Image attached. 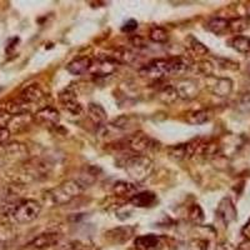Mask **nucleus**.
Segmentation results:
<instances>
[{
  "label": "nucleus",
  "instance_id": "nucleus-1",
  "mask_svg": "<svg viewBox=\"0 0 250 250\" xmlns=\"http://www.w3.org/2000/svg\"><path fill=\"white\" fill-rule=\"evenodd\" d=\"M84 190V188L79 184L78 180H66L57 188H53L49 190L46 195V200L53 205H65L69 204L71 200L80 195Z\"/></svg>",
  "mask_w": 250,
  "mask_h": 250
},
{
  "label": "nucleus",
  "instance_id": "nucleus-2",
  "mask_svg": "<svg viewBox=\"0 0 250 250\" xmlns=\"http://www.w3.org/2000/svg\"><path fill=\"white\" fill-rule=\"evenodd\" d=\"M124 169L135 182H144L154 170V162L148 155L133 154L124 162Z\"/></svg>",
  "mask_w": 250,
  "mask_h": 250
},
{
  "label": "nucleus",
  "instance_id": "nucleus-3",
  "mask_svg": "<svg viewBox=\"0 0 250 250\" xmlns=\"http://www.w3.org/2000/svg\"><path fill=\"white\" fill-rule=\"evenodd\" d=\"M122 145L123 148L130 151L131 154H140V155H146V153L159 149V143L143 131H137L128 135L122 142Z\"/></svg>",
  "mask_w": 250,
  "mask_h": 250
},
{
  "label": "nucleus",
  "instance_id": "nucleus-4",
  "mask_svg": "<svg viewBox=\"0 0 250 250\" xmlns=\"http://www.w3.org/2000/svg\"><path fill=\"white\" fill-rule=\"evenodd\" d=\"M40 211H42V205L37 200L26 199L18 203L10 216L18 224H29L39 218Z\"/></svg>",
  "mask_w": 250,
  "mask_h": 250
},
{
  "label": "nucleus",
  "instance_id": "nucleus-5",
  "mask_svg": "<svg viewBox=\"0 0 250 250\" xmlns=\"http://www.w3.org/2000/svg\"><path fill=\"white\" fill-rule=\"evenodd\" d=\"M23 170L30 179L44 180L51 173V164L43 158H31V159L25 160Z\"/></svg>",
  "mask_w": 250,
  "mask_h": 250
},
{
  "label": "nucleus",
  "instance_id": "nucleus-6",
  "mask_svg": "<svg viewBox=\"0 0 250 250\" xmlns=\"http://www.w3.org/2000/svg\"><path fill=\"white\" fill-rule=\"evenodd\" d=\"M140 75L148 79L162 80L171 77V66L169 59H155L150 62L148 65L140 69Z\"/></svg>",
  "mask_w": 250,
  "mask_h": 250
},
{
  "label": "nucleus",
  "instance_id": "nucleus-7",
  "mask_svg": "<svg viewBox=\"0 0 250 250\" xmlns=\"http://www.w3.org/2000/svg\"><path fill=\"white\" fill-rule=\"evenodd\" d=\"M62 242V234L57 231H48L38 235L29 243V248L33 250H45L48 248L57 247Z\"/></svg>",
  "mask_w": 250,
  "mask_h": 250
},
{
  "label": "nucleus",
  "instance_id": "nucleus-8",
  "mask_svg": "<svg viewBox=\"0 0 250 250\" xmlns=\"http://www.w3.org/2000/svg\"><path fill=\"white\" fill-rule=\"evenodd\" d=\"M174 86H175L178 97H179L180 99L190 100L194 99L195 97H198V94H199L198 83L193 79H182L176 83Z\"/></svg>",
  "mask_w": 250,
  "mask_h": 250
},
{
  "label": "nucleus",
  "instance_id": "nucleus-9",
  "mask_svg": "<svg viewBox=\"0 0 250 250\" xmlns=\"http://www.w3.org/2000/svg\"><path fill=\"white\" fill-rule=\"evenodd\" d=\"M59 100L62 106L64 108V110L68 111L71 115L78 117V115H80L83 113V105L78 102L77 95L71 90H69V89L68 90H64L60 94Z\"/></svg>",
  "mask_w": 250,
  "mask_h": 250
},
{
  "label": "nucleus",
  "instance_id": "nucleus-10",
  "mask_svg": "<svg viewBox=\"0 0 250 250\" xmlns=\"http://www.w3.org/2000/svg\"><path fill=\"white\" fill-rule=\"evenodd\" d=\"M34 120L49 126H58L60 123V114L54 106H45L35 113Z\"/></svg>",
  "mask_w": 250,
  "mask_h": 250
},
{
  "label": "nucleus",
  "instance_id": "nucleus-11",
  "mask_svg": "<svg viewBox=\"0 0 250 250\" xmlns=\"http://www.w3.org/2000/svg\"><path fill=\"white\" fill-rule=\"evenodd\" d=\"M216 215L225 225L235 220L236 209L230 198H224V199L220 200L218 208H216Z\"/></svg>",
  "mask_w": 250,
  "mask_h": 250
},
{
  "label": "nucleus",
  "instance_id": "nucleus-12",
  "mask_svg": "<svg viewBox=\"0 0 250 250\" xmlns=\"http://www.w3.org/2000/svg\"><path fill=\"white\" fill-rule=\"evenodd\" d=\"M134 231H135V229L130 225L114 228L111 230L106 231L105 238L106 240H109L113 244H124L125 242H128L129 239L134 235Z\"/></svg>",
  "mask_w": 250,
  "mask_h": 250
},
{
  "label": "nucleus",
  "instance_id": "nucleus-13",
  "mask_svg": "<svg viewBox=\"0 0 250 250\" xmlns=\"http://www.w3.org/2000/svg\"><path fill=\"white\" fill-rule=\"evenodd\" d=\"M33 122H34V117L30 113L13 115L9 119L6 128L9 129L10 133H21V131L26 130Z\"/></svg>",
  "mask_w": 250,
  "mask_h": 250
},
{
  "label": "nucleus",
  "instance_id": "nucleus-14",
  "mask_svg": "<svg viewBox=\"0 0 250 250\" xmlns=\"http://www.w3.org/2000/svg\"><path fill=\"white\" fill-rule=\"evenodd\" d=\"M135 248L137 250H159L163 248V238L154 234L138 236L135 239Z\"/></svg>",
  "mask_w": 250,
  "mask_h": 250
},
{
  "label": "nucleus",
  "instance_id": "nucleus-15",
  "mask_svg": "<svg viewBox=\"0 0 250 250\" xmlns=\"http://www.w3.org/2000/svg\"><path fill=\"white\" fill-rule=\"evenodd\" d=\"M117 62H114L110 58L108 59L98 60L97 62H93L90 66V73L93 75H98V77H105V75L113 74L117 68Z\"/></svg>",
  "mask_w": 250,
  "mask_h": 250
},
{
  "label": "nucleus",
  "instance_id": "nucleus-16",
  "mask_svg": "<svg viewBox=\"0 0 250 250\" xmlns=\"http://www.w3.org/2000/svg\"><path fill=\"white\" fill-rule=\"evenodd\" d=\"M44 98V91L42 90L39 85L37 84H31V85L26 86L25 89L21 90L19 95V99H21L23 102H25L26 104L31 105L34 103L40 102V100Z\"/></svg>",
  "mask_w": 250,
  "mask_h": 250
},
{
  "label": "nucleus",
  "instance_id": "nucleus-17",
  "mask_svg": "<svg viewBox=\"0 0 250 250\" xmlns=\"http://www.w3.org/2000/svg\"><path fill=\"white\" fill-rule=\"evenodd\" d=\"M91 64H93V62L89 57H80L69 62L66 65V70L71 75H82L90 70Z\"/></svg>",
  "mask_w": 250,
  "mask_h": 250
},
{
  "label": "nucleus",
  "instance_id": "nucleus-18",
  "mask_svg": "<svg viewBox=\"0 0 250 250\" xmlns=\"http://www.w3.org/2000/svg\"><path fill=\"white\" fill-rule=\"evenodd\" d=\"M88 117L94 124L103 126V125H105L106 119H108V114H106V110L100 104L90 103L88 105Z\"/></svg>",
  "mask_w": 250,
  "mask_h": 250
},
{
  "label": "nucleus",
  "instance_id": "nucleus-19",
  "mask_svg": "<svg viewBox=\"0 0 250 250\" xmlns=\"http://www.w3.org/2000/svg\"><path fill=\"white\" fill-rule=\"evenodd\" d=\"M5 153L9 158H13L15 160H28L29 150L23 143H9L5 145Z\"/></svg>",
  "mask_w": 250,
  "mask_h": 250
},
{
  "label": "nucleus",
  "instance_id": "nucleus-20",
  "mask_svg": "<svg viewBox=\"0 0 250 250\" xmlns=\"http://www.w3.org/2000/svg\"><path fill=\"white\" fill-rule=\"evenodd\" d=\"M231 89H233V83L228 78H218L214 79L210 84L211 93L218 97H228L231 93Z\"/></svg>",
  "mask_w": 250,
  "mask_h": 250
},
{
  "label": "nucleus",
  "instance_id": "nucleus-21",
  "mask_svg": "<svg viewBox=\"0 0 250 250\" xmlns=\"http://www.w3.org/2000/svg\"><path fill=\"white\" fill-rule=\"evenodd\" d=\"M130 203L137 208L153 207L156 203V195L153 191H142L131 196Z\"/></svg>",
  "mask_w": 250,
  "mask_h": 250
},
{
  "label": "nucleus",
  "instance_id": "nucleus-22",
  "mask_svg": "<svg viewBox=\"0 0 250 250\" xmlns=\"http://www.w3.org/2000/svg\"><path fill=\"white\" fill-rule=\"evenodd\" d=\"M99 168H95L93 165H88V167H85V168L82 170L78 182H79V184L82 185L83 188L90 187V185L94 184L95 180L98 179V174H99Z\"/></svg>",
  "mask_w": 250,
  "mask_h": 250
},
{
  "label": "nucleus",
  "instance_id": "nucleus-23",
  "mask_svg": "<svg viewBox=\"0 0 250 250\" xmlns=\"http://www.w3.org/2000/svg\"><path fill=\"white\" fill-rule=\"evenodd\" d=\"M135 58L137 57H135V54H134L130 49L120 46V48H117L114 50L110 59L114 62H119V64H131L135 60Z\"/></svg>",
  "mask_w": 250,
  "mask_h": 250
},
{
  "label": "nucleus",
  "instance_id": "nucleus-24",
  "mask_svg": "<svg viewBox=\"0 0 250 250\" xmlns=\"http://www.w3.org/2000/svg\"><path fill=\"white\" fill-rule=\"evenodd\" d=\"M29 109H30V105L26 104L25 102H23L21 99H14L10 100L5 104V113H8L10 117L13 115H19V114H25L29 113Z\"/></svg>",
  "mask_w": 250,
  "mask_h": 250
},
{
  "label": "nucleus",
  "instance_id": "nucleus-25",
  "mask_svg": "<svg viewBox=\"0 0 250 250\" xmlns=\"http://www.w3.org/2000/svg\"><path fill=\"white\" fill-rule=\"evenodd\" d=\"M210 119L208 110H191L185 114V122L190 125H202Z\"/></svg>",
  "mask_w": 250,
  "mask_h": 250
},
{
  "label": "nucleus",
  "instance_id": "nucleus-26",
  "mask_svg": "<svg viewBox=\"0 0 250 250\" xmlns=\"http://www.w3.org/2000/svg\"><path fill=\"white\" fill-rule=\"evenodd\" d=\"M207 29L213 34L222 35L225 31L229 30V20L224 18H213L207 23Z\"/></svg>",
  "mask_w": 250,
  "mask_h": 250
},
{
  "label": "nucleus",
  "instance_id": "nucleus-27",
  "mask_svg": "<svg viewBox=\"0 0 250 250\" xmlns=\"http://www.w3.org/2000/svg\"><path fill=\"white\" fill-rule=\"evenodd\" d=\"M158 98L162 103L167 104V105H170V104H174L176 100L179 99L178 97V93H176L175 86L171 85V84H168V85L163 86L162 89L158 93Z\"/></svg>",
  "mask_w": 250,
  "mask_h": 250
},
{
  "label": "nucleus",
  "instance_id": "nucleus-28",
  "mask_svg": "<svg viewBox=\"0 0 250 250\" xmlns=\"http://www.w3.org/2000/svg\"><path fill=\"white\" fill-rule=\"evenodd\" d=\"M138 191V187L133 183L118 182L113 185V193L118 196L135 195Z\"/></svg>",
  "mask_w": 250,
  "mask_h": 250
},
{
  "label": "nucleus",
  "instance_id": "nucleus-29",
  "mask_svg": "<svg viewBox=\"0 0 250 250\" xmlns=\"http://www.w3.org/2000/svg\"><path fill=\"white\" fill-rule=\"evenodd\" d=\"M231 48L235 49L239 53L243 54H249L250 53V38L244 35H236L230 40Z\"/></svg>",
  "mask_w": 250,
  "mask_h": 250
},
{
  "label": "nucleus",
  "instance_id": "nucleus-30",
  "mask_svg": "<svg viewBox=\"0 0 250 250\" xmlns=\"http://www.w3.org/2000/svg\"><path fill=\"white\" fill-rule=\"evenodd\" d=\"M187 44H188V49L190 51L193 55H196V57H203V55H207L208 54V48L199 42L198 39H195L194 37H189L187 39Z\"/></svg>",
  "mask_w": 250,
  "mask_h": 250
},
{
  "label": "nucleus",
  "instance_id": "nucleus-31",
  "mask_svg": "<svg viewBox=\"0 0 250 250\" xmlns=\"http://www.w3.org/2000/svg\"><path fill=\"white\" fill-rule=\"evenodd\" d=\"M169 158L175 162H179V160L189 159V154H188V146L187 144H178L173 145L168 149Z\"/></svg>",
  "mask_w": 250,
  "mask_h": 250
},
{
  "label": "nucleus",
  "instance_id": "nucleus-32",
  "mask_svg": "<svg viewBox=\"0 0 250 250\" xmlns=\"http://www.w3.org/2000/svg\"><path fill=\"white\" fill-rule=\"evenodd\" d=\"M168 31L165 30L164 28L162 26H154L153 29L149 33V39L154 43H159V44H164L168 42Z\"/></svg>",
  "mask_w": 250,
  "mask_h": 250
},
{
  "label": "nucleus",
  "instance_id": "nucleus-33",
  "mask_svg": "<svg viewBox=\"0 0 250 250\" xmlns=\"http://www.w3.org/2000/svg\"><path fill=\"white\" fill-rule=\"evenodd\" d=\"M249 25V19L247 17H239L229 20V30L231 33H242Z\"/></svg>",
  "mask_w": 250,
  "mask_h": 250
},
{
  "label": "nucleus",
  "instance_id": "nucleus-34",
  "mask_svg": "<svg viewBox=\"0 0 250 250\" xmlns=\"http://www.w3.org/2000/svg\"><path fill=\"white\" fill-rule=\"evenodd\" d=\"M189 219L195 224H200L204 220V211L200 205L193 204L189 208Z\"/></svg>",
  "mask_w": 250,
  "mask_h": 250
},
{
  "label": "nucleus",
  "instance_id": "nucleus-35",
  "mask_svg": "<svg viewBox=\"0 0 250 250\" xmlns=\"http://www.w3.org/2000/svg\"><path fill=\"white\" fill-rule=\"evenodd\" d=\"M133 124H134V119L131 117H129V115H123V117H119L118 119L111 122V126L120 129V130L129 129Z\"/></svg>",
  "mask_w": 250,
  "mask_h": 250
},
{
  "label": "nucleus",
  "instance_id": "nucleus-36",
  "mask_svg": "<svg viewBox=\"0 0 250 250\" xmlns=\"http://www.w3.org/2000/svg\"><path fill=\"white\" fill-rule=\"evenodd\" d=\"M189 249L190 250H208V242L207 240H202V239H195V240L190 242Z\"/></svg>",
  "mask_w": 250,
  "mask_h": 250
},
{
  "label": "nucleus",
  "instance_id": "nucleus-37",
  "mask_svg": "<svg viewBox=\"0 0 250 250\" xmlns=\"http://www.w3.org/2000/svg\"><path fill=\"white\" fill-rule=\"evenodd\" d=\"M198 70L204 75H210L213 73V65H211V62H199L198 65H196Z\"/></svg>",
  "mask_w": 250,
  "mask_h": 250
},
{
  "label": "nucleus",
  "instance_id": "nucleus-38",
  "mask_svg": "<svg viewBox=\"0 0 250 250\" xmlns=\"http://www.w3.org/2000/svg\"><path fill=\"white\" fill-rule=\"evenodd\" d=\"M137 28H138V21H135V20L131 19L124 24V26L122 28V30L124 31V33H133L134 30H137Z\"/></svg>",
  "mask_w": 250,
  "mask_h": 250
},
{
  "label": "nucleus",
  "instance_id": "nucleus-39",
  "mask_svg": "<svg viewBox=\"0 0 250 250\" xmlns=\"http://www.w3.org/2000/svg\"><path fill=\"white\" fill-rule=\"evenodd\" d=\"M10 131L6 126H0V145L5 144L8 142V139L10 138Z\"/></svg>",
  "mask_w": 250,
  "mask_h": 250
},
{
  "label": "nucleus",
  "instance_id": "nucleus-40",
  "mask_svg": "<svg viewBox=\"0 0 250 250\" xmlns=\"http://www.w3.org/2000/svg\"><path fill=\"white\" fill-rule=\"evenodd\" d=\"M130 43L133 44L134 46H138V48H142V46H145L144 44V39L139 35H134L133 38L130 39Z\"/></svg>",
  "mask_w": 250,
  "mask_h": 250
},
{
  "label": "nucleus",
  "instance_id": "nucleus-41",
  "mask_svg": "<svg viewBox=\"0 0 250 250\" xmlns=\"http://www.w3.org/2000/svg\"><path fill=\"white\" fill-rule=\"evenodd\" d=\"M242 234L244 235V238L247 239V240H250V219L245 223L244 227H243Z\"/></svg>",
  "mask_w": 250,
  "mask_h": 250
},
{
  "label": "nucleus",
  "instance_id": "nucleus-42",
  "mask_svg": "<svg viewBox=\"0 0 250 250\" xmlns=\"http://www.w3.org/2000/svg\"><path fill=\"white\" fill-rule=\"evenodd\" d=\"M239 105L242 106V108L245 109H250V94H247L243 97V99L240 100V104Z\"/></svg>",
  "mask_w": 250,
  "mask_h": 250
},
{
  "label": "nucleus",
  "instance_id": "nucleus-43",
  "mask_svg": "<svg viewBox=\"0 0 250 250\" xmlns=\"http://www.w3.org/2000/svg\"><path fill=\"white\" fill-rule=\"evenodd\" d=\"M236 250H250V240H245V242L240 243Z\"/></svg>",
  "mask_w": 250,
  "mask_h": 250
},
{
  "label": "nucleus",
  "instance_id": "nucleus-44",
  "mask_svg": "<svg viewBox=\"0 0 250 250\" xmlns=\"http://www.w3.org/2000/svg\"><path fill=\"white\" fill-rule=\"evenodd\" d=\"M0 250H8V244L5 240H1V239H0Z\"/></svg>",
  "mask_w": 250,
  "mask_h": 250
}]
</instances>
